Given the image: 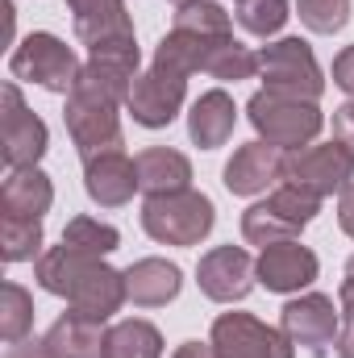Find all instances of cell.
<instances>
[{"mask_svg": "<svg viewBox=\"0 0 354 358\" xmlns=\"http://www.w3.org/2000/svg\"><path fill=\"white\" fill-rule=\"evenodd\" d=\"M134 80H138L134 71H121V67H108V63H96V59L84 63L76 88L67 92V108H63L67 134H71V142H76L84 163L125 146L117 108L129 100Z\"/></svg>", "mask_w": 354, "mask_h": 358, "instance_id": "1", "label": "cell"}, {"mask_svg": "<svg viewBox=\"0 0 354 358\" xmlns=\"http://www.w3.org/2000/svg\"><path fill=\"white\" fill-rule=\"evenodd\" d=\"M34 275L42 292L63 296L76 313H84L92 321H113V313H121V304L129 300L125 271H113L104 259L80 255L71 246H50L38 259Z\"/></svg>", "mask_w": 354, "mask_h": 358, "instance_id": "2", "label": "cell"}, {"mask_svg": "<svg viewBox=\"0 0 354 358\" xmlns=\"http://www.w3.org/2000/svg\"><path fill=\"white\" fill-rule=\"evenodd\" d=\"M67 13L76 21V38L88 46V59L142 76L138 71L142 55H138V38H134L125 0H67Z\"/></svg>", "mask_w": 354, "mask_h": 358, "instance_id": "3", "label": "cell"}, {"mask_svg": "<svg viewBox=\"0 0 354 358\" xmlns=\"http://www.w3.org/2000/svg\"><path fill=\"white\" fill-rule=\"evenodd\" d=\"M217 221V208L204 192H167V196H146L142 204V229L163 242V246H200Z\"/></svg>", "mask_w": 354, "mask_h": 358, "instance_id": "4", "label": "cell"}, {"mask_svg": "<svg viewBox=\"0 0 354 358\" xmlns=\"http://www.w3.org/2000/svg\"><path fill=\"white\" fill-rule=\"evenodd\" d=\"M317 213H321V196L292 187V183H279L267 200L250 204L242 213V238L250 246H263V250L275 242H292L304 225H313Z\"/></svg>", "mask_w": 354, "mask_h": 358, "instance_id": "5", "label": "cell"}, {"mask_svg": "<svg viewBox=\"0 0 354 358\" xmlns=\"http://www.w3.org/2000/svg\"><path fill=\"white\" fill-rule=\"evenodd\" d=\"M246 117L255 125V134L263 138L267 146L279 150H300L313 146V138L321 134L325 117L313 100H292V96H275V92H255L246 104Z\"/></svg>", "mask_w": 354, "mask_h": 358, "instance_id": "6", "label": "cell"}, {"mask_svg": "<svg viewBox=\"0 0 354 358\" xmlns=\"http://www.w3.org/2000/svg\"><path fill=\"white\" fill-rule=\"evenodd\" d=\"M259 76L263 88L275 96H292V100H321L325 76L317 67V55L304 38H279L259 50Z\"/></svg>", "mask_w": 354, "mask_h": 358, "instance_id": "7", "label": "cell"}, {"mask_svg": "<svg viewBox=\"0 0 354 358\" xmlns=\"http://www.w3.org/2000/svg\"><path fill=\"white\" fill-rule=\"evenodd\" d=\"M8 71L21 84H38V88L55 92V96H67V92L76 88V80H80L84 67H80L76 50L63 38H55V34H29L8 55Z\"/></svg>", "mask_w": 354, "mask_h": 358, "instance_id": "8", "label": "cell"}, {"mask_svg": "<svg viewBox=\"0 0 354 358\" xmlns=\"http://www.w3.org/2000/svg\"><path fill=\"white\" fill-rule=\"evenodd\" d=\"M283 183L304 187L313 196H342L354 183V155L342 142H321V146H300L283 150Z\"/></svg>", "mask_w": 354, "mask_h": 358, "instance_id": "9", "label": "cell"}, {"mask_svg": "<svg viewBox=\"0 0 354 358\" xmlns=\"http://www.w3.org/2000/svg\"><path fill=\"white\" fill-rule=\"evenodd\" d=\"M0 108H4V113H0V159H4V167H8V171H17V167H38V159H42L46 146H50L46 121L25 108L17 84H4Z\"/></svg>", "mask_w": 354, "mask_h": 358, "instance_id": "10", "label": "cell"}, {"mask_svg": "<svg viewBox=\"0 0 354 358\" xmlns=\"http://www.w3.org/2000/svg\"><path fill=\"white\" fill-rule=\"evenodd\" d=\"M279 329L288 334L292 346H300L304 355L325 358L338 346V329H342V313L334 308L330 296L321 292H309L300 300H288L279 308Z\"/></svg>", "mask_w": 354, "mask_h": 358, "instance_id": "11", "label": "cell"}, {"mask_svg": "<svg viewBox=\"0 0 354 358\" xmlns=\"http://www.w3.org/2000/svg\"><path fill=\"white\" fill-rule=\"evenodd\" d=\"M213 350L217 358H296V346L283 329H271L250 313H221L213 321Z\"/></svg>", "mask_w": 354, "mask_h": 358, "instance_id": "12", "label": "cell"}, {"mask_svg": "<svg viewBox=\"0 0 354 358\" xmlns=\"http://www.w3.org/2000/svg\"><path fill=\"white\" fill-rule=\"evenodd\" d=\"M183 100H187V76L150 63V67L134 80L125 108H129V117H134L142 129H167L179 117Z\"/></svg>", "mask_w": 354, "mask_h": 358, "instance_id": "13", "label": "cell"}, {"mask_svg": "<svg viewBox=\"0 0 354 358\" xmlns=\"http://www.w3.org/2000/svg\"><path fill=\"white\" fill-rule=\"evenodd\" d=\"M196 283L208 300L217 304H238L250 296V287L259 283L255 275V259L242 250V246H213L208 255H200V267H196Z\"/></svg>", "mask_w": 354, "mask_h": 358, "instance_id": "14", "label": "cell"}, {"mask_svg": "<svg viewBox=\"0 0 354 358\" xmlns=\"http://www.w3.org/2000/svg\"><path fill=\"white\" fill-rule=\"evenodd\" d=\"M317 271H321L317 255H313L309 246H300L296 238L267 246L263 255H259V263H255L259 283H263L267 292H279V296H292V292L309 287V283L317 279Z\"/></svg>", "mask_w": 354, "mask_h": 358, "instance_id": "15", "label": "cell"}, {"mask_svg": "<svg viewBox=\"0 0 354 358\" xmlns=\"http://www.w3.org/2000/svg\"><path fill=\"white\" fill-rule=\"evenodd\" d=\"M221 179H225V187L234 196H259L267 187L283 183V150L279 146H267L263 138L259 142H246V146L234 150V159L225 163Z\"/></svg>", "mask_w": 354, "mask_h": 358, "instance_id": "16", "label": "cell"}, {"mask_svg": "<svg viewBox=\"0 0 354 358\" xmlns=\"http://www.w3.org/2000/svg\"><path fill=\"white\" fill-rule=\"evenodd\" d=\"M138 187H142V179H138V159H129L125 150H108V155L84 163V192H88L92 204H100V208H121V204H129Z\"/></svg>", "mask_w": 354, "mask_h": 358, "instance_id": "17", "label": "cell"}, {"mask_svg": "<svg viewBox=\"0 0 354 358\" xmlns=\"http://www.w3.org/2000/svg\"><path fill=\"white\" fill-rule=\"evenodd\" d=\"M55 204V183L38 167H17L0 183V213L4 217H25V221H42Z\"/></svg>", "mask_w": 354, "mask_h": 358, "instance_id": "18", "label": "cell"}, {"mask_svg": "<svg viewBox=\"0 0 354 358\" xmlns=\"http://www.w3.org/2000/svg\"><path fill=\"white\" fill-rule=\"evenodd\" d=\"M234 125H238L234 96L221 92V88L204 92V96L192 104V113H187V138H192L200 150H217V146H225L229 134H234Z\"/></svg>", "mask_w": 354, "mask_h": 358, "instance_id": "19", "label": "cell"}, {"mask_svg": "<svg viewBox=\"0 0 354 358\" xmlns=\"http://www.w3.org/2000/svg\"><path fill=\"white\" fill-rule=\"evenodd\" d=\"M104 338H108L104 321H92V317L71 308L46 329L42 342L55 358H104Z\"/></svg>", "mask_w": 354, "mask_h": 358, "instance_id": "20", "label": "cell"}, {"mask_svg": "<svg viewBox=\"0 0 354 358\" xmlns=\"http://www.w3.org/2000/svg\"><path fill=\"white\" fill-rule=\"evenodd\" d=\"M183 287V271L167 259H138L125 271V292L138 308H163L171 304Z\"/></svg>", "mask_w": 354, "mask_h": 358, "instance_id": "21", "label": "cell"}, {"mask_svg": "<svg viewBox=\"0 0 354 358\" xmlns=\"http://www.w3.org/2000/svg\"><path fill=\"white\" fill-rule=\"evenodd\" d=\"M138 179H142L146 196L183 192V187H192V163H187V155H179L171 146H150L138 155Z\"/></svg>", "mask_w": 354, "mask_h": 358, "instance_id": "22", "label": "cell"}, {"mask_svg": "<svg viewBox=\"0 0 354 358\" xmlns=\"http://www.w3.org/2000/svg\"><path fill=\"white\" fill-rule=\"evenodd\" d=\"M104 358H163V334L150 321H117L104 338Z\"/></svg>", "mask_w": 354, "mask_h": 358, "instance_id": "23", "label": "cell"}, {"mask_svg": "<svg viewBox=\"0 0 354 358\" xmlns=\"http://www.w3.org/2000/svg\"><path fill=\"white\" fill-rule=\"evenodd\" d=\"M255 71H259V55H255L250 46H242L234 34L221 38V42L208 50V59H204V76H213V80H221V84L250 80Z\"/></svg>", "mask_w": 354, "mask_h": 358, "instance_id": "24", "label": "cell"}, {"mask_svg": "<svg viewBox=\"0 0 354 358\" xmlns=\"http://www.w3.org/2000/svg\"><path fill=\"white\" fill-rule=\"evenodd\" d=\"M63 246L80 250V255H92V259H104L121 246V234L96 217H71L67 229H63Z\"/></svg>", "mask_w": 354, "mask_h": 358, "instance_id": "25", "label": "cell"}, {"mask_svg": "<svg viewBox=\"0 0 354 358\" xmlns=\"http://www.w3.org/2000/svg\"><path fill=\"white\" fill-rule=\"evenodd\" d=\"M0 259H4V263L42 259V221L0 217Z\"/></svg>", "mask_w": 354, "mask_h": 358, "instance_id": "26", "label": "cell"}, {"mask_svg": "<svg viewBox=\"0 0 354 358\" xmlns=\"http://www.w3.org/2000/svg\"><path fill=\"white\" fill-rule=\"evenodd\" d=\"M29 325H34V296L21 283L8 279L0 287V338L13 346V342H21L29 334Z\"/></svg>", "mask_w": 354, "mask_h": 358, "instance_id": "27", "label": "cell"}, {"mask_svg": "<svg viewBox=\"0 0 354 358\" xmlns=\"http://www.w3.org/2000/svg\"><path fill=\"white\" fill-rule=\"evenodd\" d=\"M234 17L250 38H275L292 13H288V0H238Z\"/></svg>", "mask_w": 354, "mask_h": 358, "instance_id": "28", "label": "cell"}, {"mask_svg": "<svg viewBox=\"0 0 354 358\" xmlns=\"http://www.w3.org/2000/svg\"><path fill=\"white\" fill-rule=\"evenodd\" d=\"M171 29H187V34H204V38H229V13L217 4V0H192V4H179L176 25Z\"/></svg>", "mask_w": 354, "mask_h": 358, "instance_id": "29", "label": "cell"}, {"mask_svg": "<svg viewBox=\"0 0 354 358\" xmlns=\"http://www.w3.org/2000/svg\"><path fill=\"white\" fill-rule=\"evenodd\" d=\"M296 13L313 34H338L351 21V0H300Z\"/></svg>", "mask_w": 354, "mask_h": 358, "instance_id": "30", "label": "cell"}, {"mask_svg": "<svg viewBox=\"0 0 354 358\" xmlns=\"http://www.w3.org/2000/svg\"><path fill=\"white\" fill-rule=\"evenodd\" d=\"M338 313H342V329H338V358H354V255L346 259L342 271V287H338Z\"/></svg>", "mask_w": 354, "mask_h": 358, "instance_id": "31", "label": "cell"}, {"mask_svg": "<svg viewBox=\"0 0 354 358\" xmlns=\"http://www.w3.org/2000/svg\"><path fill=\"white\" fill-rule=\"evenodd\" d=\"M334 142H342L354 155V100H346V104L334 108Z\"/></svg>", "mask_w": 354, "mask_h": 358, "instance_id": "32", "label": "cell"}, {"mask_svg": "<svg viewBox=\"0 0 354 358\" xmlns=\"http://www.w3.org/2000/svg\"><path fill=\"white\" fill-rule=\"evenodd\" d=\"M334 84L354 100V46H346V50L334 59Z\"/></svg>", "mask_w": 354, "mask_h": 358, "instance_id": "33", "label": "cell"}, {"mask_svg": "<svg viewBox=\"0 0 354 358\" xmlns=\"http://www.w3.org/2000/svg\"><path fill=\"white\" fill-rule=\"evenodd\" d=\"M4 358H55V355L46 350L42 338H21V342H13V346L4 350Z\"/></svg>", "mask_w": 354, "mask_h": 358, "instance_id": "34", "label": "cell"}, {"mask_svg": "<svg viewBox=\"0 0 354 358\" xmlns=\"http://www.w3.org/2000/svg\"><path fill=\"white\" fill-rule=\"evenodd\" d=\"M338 225H342L346 238H354V183L342 192V200H338Z\"/></svg>", "mask_w": 354, "mask_h": 358, "instance_id": "35", "label": "cell"}, {"mask_svg": "<svg viewBox=\"0 0 354 358\" xmlns=\"http://www.w3.org/2000/svg\"><path fill=\"white\" fill-rule=\"evenodd\" d=\"M171 358H217V350H213V342H183Z\"/></svg>", "mask_w": 354, "mask_h": 358, "instance_id": "36", "label": "cell"}, {"mask_svg": "<svg viewBox=\"0 0 354 358\" xmlns=\"http://www.w3.org/2000/svg\"><path fill=\"white\" fill-rule=\"evenodd\" d=\"M171 4H192V0H171Z\"/></svg>", "mask_w": 354, "mask_h": 358, "instance_id": "37", "label": "cell"}]
</instances>
